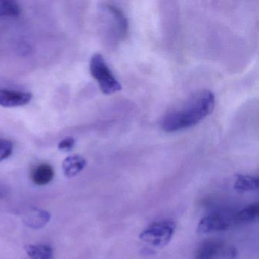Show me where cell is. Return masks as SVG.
<instances>
[{"instance_id": "cell-5", "label": "cell", "mask_w": 259, "mask_h": 259, "mask_svg": "<svg viewBox=\"0 0 259 259\" xmlns=\"http://www.w3.org/2000/svg\"><path fill=\"white\" fill-rule=\"evenodd\" d=\"M234 258L236 250L226 248L224 242L218 239H207L200 244L195 253V259H217L220 257Z\"/></svg>"}, {"instance_id": "cell-6", "label": "cell", "mask_w": 259, "mask_h": 259, "mask_svg": "<svg viewBox=\"0 0 259 259\" xmlns=\"http://www.w3.org/2000/svg\"><path fill=\"white\" fill-rule=\"evenodd\" d=\"M32 94L22 91L0 89V106L17 107L26 105L32 99Z\"/></svg>"}, {"instance_id": "cell-7", "label": "cell", "mask_w": 259, "mask_h": 259, "mask_svg": "<svg viewBox=\"0 0 259 259\" xmlns=\"http://www.w3.org/2000/svg\"><path fill=\"white\" fill-rule=\"evenodd\" d=\"M51 219V214L46 210L37 207H31L25 212L23 221L30 228L41 229L46 226Z\"/></svg>"}, {"instance_id": "cell-4", "label": "cell", "mask_w": 259, "mask_h": 259, "mask_svg": "<svg viewBox=\"0 0 259 259\" xmlns=\"http://www.w3.org/2000/svg\"><path fill=\"white\" fill-rule=\"evenodd\" d=\"M234 213L226 212H214L203 218L197 226L198 234H207L214 232L224 231L228 230L234 224Z\"/></svg>"}, {"instance_id": "cell-1", "label": "cell", "mask_w": 259, "mask_h": 259, "mask_svg": "<svg viewBox=\"0 0 259 259\" xmlns=\"http://www.w3.org/2000/svg\"><path fill=\"white\" fill-rule=\"evenodd\" d=\"M215 95L208 90L197 92L170 110L163 118L162 130L174 133L195 126L214 110Z\"/></svg>"}, {"instance_id": "cell-11", "label": "cell", "mask_w": 259, "mask_h": 259, "mask_svg": "<svg viewBox=\"0 0 259 259\" xmlns=\"http://www.w3.org/2000/svg\"><path fill=\"white\" fill-rule=\"evenodd\" d=\"M258 177L251 175L239 174L236 177L234 189L239 192H246L258 189Z\"/></svg>"}, {"instance_id": "cell-14", "label": "cell", "mask_w": 259, "mask_h": 259, "mask_svg": "<svg viewBox=\"0 0 259 259\" xmlns=\"http://www.w3.org/2000/svg\"><path fill=\"white\" fill-rule=\"evenodd\" d=\"M13 151V145L10 141L0 139V162L10 157Z\"/></svg>"}, {"instance_id": "cell-2", "label": "cell", "mask_w": 259, "mask_h": 259, "mask_svg": "<svg viewBox=\"0 0 259 259\" xmlns=\"http://www.w3.org/2000/svg\"><path fill=\"white\" fill-rule=\"evenodd\" d=\"M89 66L91 75L98 82L103 93L110 95L121 91L122 84L114 76L101 54H94Z\"/></svg>"}, {"instance_id": "cell-9", "label": "cell", "mask_w": 259, "mask_h": 259, "mask_svg": "<svg viewBox=\"0 0 259 259\" xmlns=\"http://www.w3.org/2000/svg\"><path fill=\"white\" fill-rule=\"evenodd\" d=\"M54 177V171L52 166L48 163H42L36 166L32 172L31 177L32 181L38 186H45L52 181Z\"/></svg>"}, {"instance_id": "cell-16", "label": "cell", "mask_w": 259, "mask_h": 259, "mask_svg": "<svg viewBox=\"0 0 259 259\" xmlns=\"http://www.w3.org/2000/svg\"><path fill=\"white\" fill-rule=\"evenodd\" d=\"M2 194H3L2 191H0V197L2 196Z\"/></svg>"}, {"instance_id": "cell-13", "label": "cell", "mask_w": 259, "mask_h": 259, "mask_svg": "<svg viewBox=\"0 0 259 259\" xmlns=\"http://www.w3.org/2000/svg\"><path fill=\"white\" fill-rule=\"evenodd\" d=\"M20 14V6L16 1H0V17H18Z\"/></svg>"}, {"instance_id": "cell-15", "label": "cell", "mask_w": 259, "mask_h": 259, "mask_svg": "<svg viewBox=\"0 0 259 259\" xmlns=\"http://www.w3.org/2000/svg\"><path fill=\"white\" fill-rule=\"evenodd\" d=\"M75 145V139L72 137H67L60 141L58 144L59 150L65 152L72 151Z\"/></svg>"}, {"instance_id": "cell-12", "label": "cell", "mask_w": 259, "mask_h": 259, "mask_svg": "<svg viewBox=\"0 0 259 259\" xmlns=\"http://www.w3.org/2000/svg\"><path fill=\"white\" fill-rule=\"evenodd\" d=\"M25 251L30 259H53L54 251L50 245H28L25 246Z\"/></svg>"}, {"instance_id": "cell-3", "label": "cell", "mask_w": 259, "mask_h": 259, "mask_svg": "<svg viewBox=\"0 0 259 259\" xmlns=\"http://www.w3.org/2000/svg\"><path fill=\"white\" fill-rule=\"evenodd\" d=\"M175 230L176 224L172 221H157L143 230L139 238L152 246L163 248L170 242Z\"/></svg>"}, {"instance_id": "cell-10", "label": "cell", "mask_w": 259, "mask_h": 259, "mask_svg": "<svg viewBox=\"0 0 259 259\" xmlns=\"http://www.w3.org/2000/svg\"><path fill=\"white\" fill-rule=\"evenodd\" d=\"M259 213L258 203H252L233 215L235 224H247L257 219Z\"/></svg>"}, {"instance_id": "cell-8", "label": "cell", "mask_w": 259, "mask_h": 259, "mask_svg": "<svg viewBox=\"0 0 259 259\" xmlns=\"http://www.w3.org/2000/svg\"><path fill=\"white\" fill-rule=\"evenodd\" d=\"M86 165H87V161L84 157L75 154V155L66 157L63 160L62 168H63L64 175L66 177L71 178L79 174L85 168Z\"/></svg>"}]
</instances>
